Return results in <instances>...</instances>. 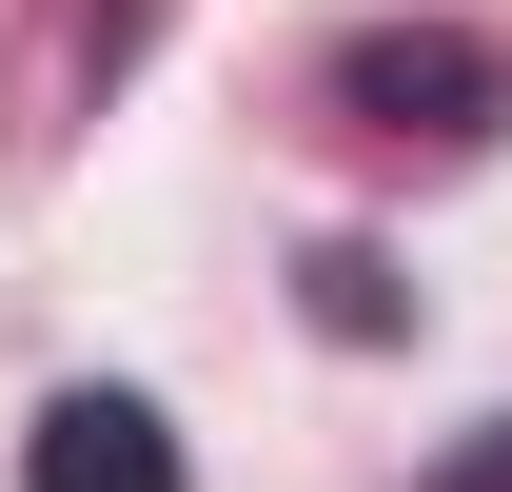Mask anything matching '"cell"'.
Listing matches in <instances>:
<instances>
[{
  "instance_id": "cell-2",
  "label": "cell",
  "mask_w": 512,
  "mask_h": 492,
  "mask_svg": "<svg viewBox=\"0 0 512 492\" xmlns=\"http://www.w3.org/2000/svg\"><path fill=\"white\" fill-rule=\"evenodd\" d=\"M335 79H355L394 138H414V99H434V138H473V99H493V40H355Z\"/></svg>"
},
{
  "instance_id": "cell-1",
  "label": "cell",
  "mask_w": 512,
  "mask_h": 492,
  "mask_svg": "<svg viewBox=\"0 0 512 492\" xmlns=\"http://www.w3.org/2000/svg\"><path fill=\"white\" fill-rule=\"evenodd\" d=\"M20 492H178V433L138 414V394H60V414L20 433Z\"/></svg>"
},
{
  "instance_id": "cell-3",
  "label": "cell",
  "mask_w": 512,
  "mask_h": 492,
  "mask_svg": "<svg viewBox=\"0 0 512 492\" xmlns=\"http://www.w3.org/2000/svg\"><path fill=\"white\" fill-rule=\"evenodd\" d=\"M434 492H512V433H473V453H453V473Z\"/></svg>"
}]
</instances>
